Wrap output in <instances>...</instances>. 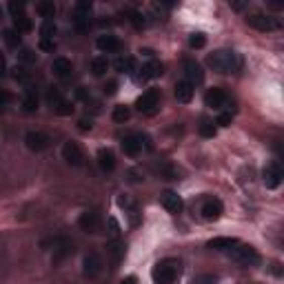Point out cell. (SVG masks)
<instances>
[{
	"label": "cell",
	"instance_id": "35",
	"mask_svg": "<svg viewBox=\"0 0 284 284\" xmlns=\"http://www.w3.org/2000/svg\"><path fill=\"white\" fill-rule=\"evenodd\" d=\"M89 11H91L89 0H80V3L76 5V16H89Z\"/></svg>",
	"mask_w": 284,
	"mask_h": 284
},
{
	"label": "cell",
	"instance_id": "19",
	"mask_svg": "<svg viewBox=\"0 0 284 284\" xmlns=\"http://www.w3.org/2000/svg\"><path fill=\"white\" fill-rule=\"evenodd\" d=\"M98 167H100L104 173H111L115 169V155L111 149H100V151H98Z\"/></svg>",
	"mask_w": 284,
	"mask_h": 284
},
{
	"label": "cell",
	"instance_id": "5",
	"mask_svg": "<svg viewBox=\"0 0 284 284\" xmlns=\"http://www.w3.org/2000/svg\"><path fill=\"white\" fill-rule=\"evenodd\" d=\"M102 258L98 256L96 251H91V253H87L85 260H83V273L85 277H89V280H94V277H98L102 273Z\"/></svg>",
	"mask_w": 284,
	"mask_h": 284
},
{
	"label": "cell",
	"instance_id": "29",
	"mask_svg": "<svg viewBox=\"0 0 284 284\" xmlns=\"http://www.w3.org/2000/svg\"><path fill=\"white\" fill-rule=\"evenodd\" d=\"M38 14L43 16L45 20H51L54 18V14H56V5L54 3H38Z\"/></svg>",
	"mask_w": 284,
	"mask_h": 284
},
{
	"label": "cell",
	"instance_id": "4",
	"mask_svg": "<svg viewBox=\"0 0 284 284\" xmlns=\"http://www.w3.org/2000/svg\"><path fill=\"white\" fill-rule=\"evenodd\" d=\"M229 253L233 256V260H237V262L245 264V266H256L260 262V253L249 245H240V242H237L233 249H229Z\"/></svg>",
	"mask_w": 284,
	"mask_h": 284
},
{
	"label": "cell",
	"instance_id": "20",
	"mask_svg": "<svg viewBox=\"0 0 284 284\" xmlns=\"http://www.w3.org/2000/svg\"><path fill=\"white\" fill-rule=\"evenodd\" d=\"M162 73H165V65L158 60H153V62H147V65L142 67V71H140V80H151V78H160Z\"/></svg>",
	"mask_w": 284,
	"mask_h": 284
},
{
	"label": "cell",
	"instance_id": "47",
	"mask_svg": "<svg viewBox=\"0 0 284 284\" xmlns=\"http://www.w3.org/2000/svg\"><path fill=\"white\" fill-rule=\"evenodd\" d=\"M78 127H80V131H89L94 125H91V120H80Z\"/></svg>",
	"mask_w": 284,
	"mask_h": 284
},
{
	"label": "cell",
	"instance_id": "50",
	"mask_svg": "<svg viewBox=\"0 0 284 284\" xmlns=\"http://www.w3.org/2000/svg\"><path fill=\"white\" fill-rule=\"evenodd\" d=\"M0 20H3V9H0Z\"/></svg>",
	"mask_w": 284,
	"mask_h": 284
},
{
	"label": "cell",
	"instance_id": "39",
	"mask_svg": "<svg viewBox=\"0 0 284 284\" xmlns=\"http://www.w3.org/2000/svg\"><path fill=\"white\" fill-rule=\"evenodd\" d=\"M200 133L205 138H213V136H216V127H213L211 123H202L200 125Z\"/></svg>",
	"mask_w": 284,
	"mask_h": 284
},
{
	"label": "cell",
	"instance_id": "33",
	"mask_svg": "<svg viewBox=\"0 0 284 284\" xmlns=\"http://www.w3.org/2000/svg\"><path fill=\"white\" fill-rule=\"evenodd\" d=\"M40 33H43V38L54 40V36H56V25L51 20H45L43 22V29H40Z\"/></svg>",
	"mask_w": 284,
	"mask_h": 284
},
{
	"label": "cell",
	"instance_id": "24",
	"mask_svg": "<svg viewBox=\"0 0 284 284\" xmlns=\"http://www.w3.org/2000/svg\"><path fill=\"white\" fill-rule=\"evenodd\" d=\"M113 67H115V71H120V73H131L133 69H136V60H133L131 56H120L118 60L113 62Z\"/></svg>",
	"mask_w": 284,
	"mask_h": 284
},
{
	"label": "cell",
	"instance_id": "17",
	"mask_svg": "<svg viewBox=\"0 0 284 284\" xmlns=\"http://www.w3.org/2000/svg\"><path fill=\"white\" fill-rule=\"evenodd\" d=\"M51 71H54V76L56 78H69L71 76V71H73V65H71V60L69 58H56L54 62H51Z\"/></svg>",
	"mask_w": 284,
	"mask_h": 284
},
{
	"label": "cell",
	"instance_id": "26",
	"mask_svg": "<svg viewBox=\"0 0 284 284\" xmlns=\"http://www.w3.org/2000/svg\"><path fill=\"white\" fill-rule=\"evenodd\" d=\"M36 109H38V96H36V91H29L25 96V100H22V111L33 113Z\"/></svg>",
	"mask_w": 284,
	"mask_h": 284
},
{
	"label": "cell",
	"instance_id": "34",
	"mask_svg": "<svg viewBox=\"0 0 284 284\" xmlns=\"http://www.w3.org/2000/svg\"><path fill=\"white\" fill-rule=\"evenodd\" d=\"M220 280L218 275H213V273H207V275H195L193 280H191V284H216Z\"/></svg>",
	"mask_w": 284,
	"mask_h": 284
},
{
	"label": "cell",
	"instance_id": "30",
	"mask_svg": "<svg viewBox=\"0 0 284 284\" xmlns=\"http://www.w3.org/2000/svg\"><path fill=\"white\" fill-rule=\"evenodd\" d=\"M207 45V36L205 33H191V38H189V47L191 49H202Z\"/></svg>",
	"mask_w": 284,
	"mask_h": 284
},
{
	"label": "cell",
	"instance_id": "43",
	"mask_svg": "<svg viewBox=\"0 0 284 284\" xmlns=\"http://www.w3.org/2000/svg\"><path fill=\"white\" fill-rule=\"evenodd\" d=\"M40 49H43V51H54L56 49V43H54V40L43 38V40H40Z\"/></svg>",
	"mask_w": 284,
	"mask_h": 284
},
{
	"label": "cell",
	"instance_id": "7",
	"mask_svg": "<svg viewBox=\"0 0 284 284\" xmlns=\"http://www.w3.org/2000/svg\"><path fill=\"white\" fill-rule=\"evenodd\" d=\"M247 25L258 29V31H275V29H280V22H277L275 18H271V16H262V14L249 16Z\"/></svg>",
	"mask_w": 284,
	"mask_h": 284
},
{
	"label": "cell",
	"instance_id": "21",
	"mask_svg": "<svg viewBox=\"0 0 284 284\" xmlns=\"http://www.w3.org/2000/svg\"><path fill=\"white\" fill-rule=\"evenodd\" d=\"M176 98H178V102H191V98H193V87H191L187 80H180V83L176 85Z\"/></svg>",
	"mask_w": 284,
	"mask_h": 284
},
{
	"label": "cell",
	"instance_id": "6",
	"mask_svg": "<svg viewBox=\"0 0 284 284\" xmlns=\"http://www.w3.org/2000/svg\"><path fill=\"white\" fill-rule=\"evenodd\" d=\"M73 253V242L67 237H56L54 240V256H51V264H60L65 258H69Z\"/></svg>",
	"mask_w": 284,
	"mask_h": 284
},
{
	"label": "cell",
	"instance_id": "28",
	"mask_svg": "<svg viewBox=\"0 0 284 284\" xmlns=\"http://www.w3.org/2000/svg\"><path fill=\"white\" fill-rule=\"evenodd\" d=\"M129 118H131V109L129 107H125V104L113 107V120L115 123H127Z\"/></svg>",
	"mask_w": 284,
	"mask_h": 284
},
{
	"label": "cell",
	"instance_id": "25",
	"mask_svg": "<svg viewBox=\"0 0 284 284\" xmlns=\"http://www.w3.org/2000/svg\"><path fill=\"white\" fill-rule=\"evenodd\" d=\"M107 69H109V60L104 56H98V58H94V60H91V73H94V76H104V73H107Z\"/></svg>",
	"mask_w": 284,
	"mask_h": 284
},
{
	"label": "cell",
	"instance_id": "9",
	"mask_svg": "<svg viewBox=\"0 0 284 284\" xmlns=\"http://www.w3.org/2000/svg\"><path fill=\"white\" fill-rule=\"evenodd\" d=\"M25 144H27V149L29 151H45V149L49 147V136L47 133H43V131H29L27 136H25Z\"/></svg>",
	"mask_w": 284,
	"mask_h": 284
},
{
	"label": "cell",
	"instance_id": "8",
	"mask_svg": "<svg viewBox=\"0 0 284 284\" xmlns=\"http://www.w3.org/2000/svg\"><path fill=\"white\" fill-rule=\"evenodd\" d=\"M62 158L67 160V165L71 167H83L85 165V153L76 142H65L62 144Z\"/></svg>",
	"mask_w": 284,
	"mask_h": 284
},
{
	"label": "cell",
	"instance_id": "40",
	"mask_svg": "<svg viewBox=\"0 0 284 284\" xmlns=\"http://www.w3.org/2000/svg\"><path fill=\"white\" fill-rule=\"evenodd\" d=\"M9 11L14 14V18H16V16H20V14H25V3H16V0H11V3H9Z\"/></svg>",
	"mask_w": 284,
	"mask_h": 284
},
{
	"label": "cell",
	"instance_id": "32",
	"mask_svg": "<svg viewBox=\"0 0 284 284\" xmlns=\"http://www.w3.org/2000/svg\"><path fill=\"white\" fill-rule=\"evenodd\" d=\"M5 43H7L9 47H18V45H20V33L16 31V29H9V31H5Z\"/></svg>",
	"mask_w": 284,
	"mask_h": 284
},
{
	"label": "cell",
	"instance_id": "18",
	"mask_svg": "<svg viewBox=\"0 0 284 284\" xmlns=\"http://www.w3.org/2000/svg\"><path fill=\"white\" fill-rule=\"evenodd\" d=\"M262 176H264L266 189H277V187H280V182H282V171H280V167H275V165L266 167Z\"/></svg>",
	"mask_w": 284,
	"mask_h": 284
},
{
	"label": "cell",
	"instance_id": "12",
	"mask_svg": "<svg viewBox=\"0 0 284 284\" xmlns=\"http://www.w3.org/2000/svg\"><path fill=\"white\" fill-rule=\"evenodd\" d=\"M78 227L85 231V233H98V229H100V218H98L96 211H85L80 213L78 218Z\"/></svg>",
	"mask_w": 284,
	"mask_h": 284
},
{
	"label": "cell",
	"instance_id": "31",
	"mask_svg": "<svg viewBox=\"0 0 284 284\" xmlns=\"http://www.w3.org/2000/svg\"><path fill=\"white\" fill-rule=\"evenodd\" d=\"M47 102L51 104V109L58 107V104L62 102V94H60V89H56V87H51V89L47 91Z\"/></svg>",
	"mask_w": 284,
	"mask_h": 284
},
{
	"label": "cell",
	"instance_id": "23",
	"mask_svg": "<svg viewBox=\"0 0 284 284\" xmlns=\"http://www.w3.org/2000/svg\"><path fill=\"white\" fill-rule=\"evenodd\" d=\"M107 253L111 256V262H113V264H118L120 260H123V256H125V247H123V242H120V240L109 242V245H107Z\"/></svg>",
	"mask_w": 284,
	"mask_h": 284
},
{
	"label": "cell",
	"instance_id": "45",
	"mask_svg": "<svg viewBox=\"0 0 284 284\" xmlns=\"http://www.w3.org/2000/svg\"><path fill=\"white\" fill-rule=\"evenodd\" d=\"M216 125H220V127H229V125H231V113H222V115L218 118V123H216Z\"/></svg>",
	"mask_w": 284,
	"mask_h": 284
},
{
	"label": "cell",
	"instance_id": "36",
	"mask_svg": "<svg viewBox=\"0 0 284 284\" xmlns=\"http://www.w3.org/2000/svg\"><path fill=\"white\" fill-rule=\"evenodd\" d=\"M56 109V113L58 115H69V113H73V107H71V102H67V100H62L58 107H54Z\"/></svg>",
	"mask_w": 284,
	"mask_h": 284
},
{
	"label": "cell",
	"instance_id": "27",
	"mask_svg": "<svg viewBox=\"0 0 284 284\" xmlns=\"http://www.w3.org/2000/svg\"><path fill=\"white\" fill-rule=\"evenodd\" d=\"M31 18H27V16L25 14H20V16H16V18H14V29H16V31H18V33H22V31H31Z\"/></svg>",
	"mask_w": 284,
	"mask_h": 284
},
{
	"label": "cell",
	"instance_id": "11",
	"mask_svg": "<svg viewBox=\"0 0 284 284\" xmlns=\"http://www.w3.org/2000/svg\"><path fill=\"white\" fill-rule=\"evenodd\" d=\"M222 211H224V207H222V202H220L218 198H207L205 202H202V207H200L202 218L209 220V222H213V220H220Z\"/></svg>",
	"mask_w": 284,
	"mask_h": 284
},
{
	"label": "cell",
	"instance_id": "16",
	"mask_svg": "<svg viewBox=\"0 0 284 284\" xmlns=\"http://www.w3.org/2000/svg\"><path fill=\"white\" fill-rule=\"evenodd\" d=\"M123 151L125 155H129V158H136V155H140L142 151V136H127L123 140Z\"/></svg>",
	"mask_w": 284,
	"mask_h": 284
},
{
	"label": "cell",
	"instance_id": "38",
	"mask_svg": "<svg viewBox=\"0 0 284 284\" xmlns=\"http://www.w3.org/2000/svg\"><path fill=\"white\" fill-rule=\"evenodd\" d=\"M131 25L136 29H142L144 27V16L140 14V11H131Z\"/></svg>",
	"mask_w": 284,
	"mask_h": 284
},
{
	"label": "cell",
	"instance_id": "41",
	"mask_svg": "<svg viewBox=\"0 0 284 284\" xmlns=\"http://www.w3.org/2000/svg\"><path fill=\"white\" fill-rule=\"evenodd\" d=\"M11 100H14V94L7 89H0V107H3V104H9Z\"/></svg>",
	"mask_w": 284,
	"mask_h": 284
},
{
	"label": "cell",
	"instance_id": "2",
	"mask_svg": "<svg viewBox=\"0 0 284 284\" xmlns=\"http://www.w3.org/2000/svg\"><path fill=\"white\" fill-rule=\"evenodd\" d=\"M207 62H209V67H211L213 71H218V73H231V71H235L237 69V58H235V54L231 49L213 51V54L207 56Z\"/></svg>",
	"mask_w": 284,
	"mask_h": 284
},
{
	"label": "cell",
	"instance_id": "48",
	"mask_svg": "<svg viewBox=\"0 0 284 284\" xmlns=\"http://www.w3.org/2000/svg\"><path fill=\"white\" fill-rule=\"evenodd\" d=\"M120 284H138V277L136 275H129V277H125Z\"/></svg>",
	"mask_w": 284,
	"mask_h": 284
},
{
	"label": "cell",
	"instance_id": "49",
	"mask_svg": "<svg viewBox=\"0 0 284 284\" xmlns=\"http://www.w3.org/2000/svg\"><path fill=\"white\" fill-rule=\"evenodd\" d=\"M5 76V58H3V54H0V78Z\"/></svg>",
	"mask_w": 284,
	"mask_h": 284
},
{
	"label": "cell",
	"instance_id": "1",
	"mask_svg": "<svg viewBox=\"0 0 284 284\" xmlns=\"http://www.w3.org/2000/svg\"><path fill=\"white\" fill-rule=\"evenodd\" d=\"M153 284H178L180 277V262L178 260H160L151 271Z\"/></svg>",
	"mask_w": 284,
	"mask_h": 284
},
{
	"label": "cell",
	"instance_id": "14",
	"mask_svg": "<svg viewBox=\"0 0 284 284\" xmlns=\"http://www.w3.org/2000/svg\"><path fill=\"white\" fill-rule=\"evenodd\" d=\"M160 202H162V207H165L169 213H180L182 207H184L182 205V198L176 193V191H162Z\"/></svg>",
	"mask_w": 284,
	"mask_h": 284
},
{
	"label": "cell",
	"instance_id": "44",
	"mask_svg": "<svg viewBox=\"0 0 284 284\" xmlns=\"http://www.w3.org/2000/svg\"><path fill=\"white\" fill-rule=\"evenodd\" d=\"M20 58H22V60H25V62H36V54H33L31 49H22Z\"/></svg>",
	"mask_w": 284,
	"mask_h": 284
},
{
	"label": "cell",
	"instance_id": "46",
	"mask_svg": "<svg viewBox=\"0 0 284 284\" xmlns=\"http://www.w3.org/2000/svg\"><path fill=\"white\" fill-rule=\"evenodd\" d=\"M76 96L80 98V100H89V91H87L85 87H80V89L76 91Z\"/></svg>",
	"mask_w": 284,
	"mask_h": 284
},
{
	"label": "cell",
	"instance_id": "15",
	"mask_svg": "<svg viewBox=\"0 0 284 284\" xmlns=\"http://www.w3.org/2000/svg\"><path fill=\"white\" fill-rule=\"evenodd\" d=\"M96 47L100 51H104V54H115V51L123 49V43H120L115 36H111V33H104V36H98Z\"/></svg>",
	"mask_w": 284,
	"mask_h": 284
},
{
	"label": "cell",
	"instance_id": "13",
	"mask_svg": "<svg viewBox=\"0 0 284 284\" xmlns=\"http://www.w3.org/2000/svg\"><path fill=\"white\" fill-rule=\"evenodd\" d=\"M184 73H187V83H189L191 87L200 85L202 80H205V71H202V67H200L195 60H191V58H187V60H184Z\"/></svg>",
	"mask_w": 284,
	"mask_h": 284
},
{
	"label": "cell",
	"instance_id": "10",
	"mask_svg": "<svg viewBox=\"0 0 284 284\" xmlns=\"http://www.w3.org/2000/svg\"><path fill=\"white\" fill-rule=\"evenodd\" d=\"M229 102V96L224 89H218V87H213V89H209L205 94V104L211 109H216V111H220V109H224Z\"/></svg>",
	"mask_w": 284,
	"mask_h": 284
},
{
	"label": "cell",
	"instance_id": "22",
	"mask_svg": "<svg viewBox=\"0 0 284 284\" xmlns=\"http://www.w3.org/2000/svg\"><path fill=\"white\" fill-rule=\"evenodd\" d=\"M237 245L235 237H213L211 242H209V249H216V251H229V249H233Z\"/></svg>",
	"mask_w": 284,
	"mask_h": 284
},
{
	"label": "cell",
	"instance_id": "3",
	"mask_svg": "<svg viewBox=\"0 0 284 284\" xmlns=\"http://www.w3.org/2000/svg\"><path fill=\"white\" fill-rule=\"evenodd\" d=\"M160 107V91L158 89H147L144 94L136 100V109L144 115H153Z\"/></svg>",
	"mask_w": 284,
	"mask_h": 284
},
{
	"label": "cell",
	"instance_id": "37",
	"mask_svg": "<svg viewBox=\"0 0 284 284\" xmlns=\"http://www.w3.org/2000/svg\"><path fill=\"white\" fill-rule=\"evenodd\" d=\"M14 78L18 80V83H29V78H31V76H29V71H27V69L16 67V69H14Z\"/></svg>",
	"mask_w": 284,
	"mask_h": 284
},
{
	"label": "cell",
	"instance_id": "42",
	"mask_svg": "<svg viewBox=\"0 0 284 284\" xmlns=\"http://www.w3.org/2000/svg\"><path fill=\"white\" fill-rule=\"evenodd\" d=\"M115 91H118V83H115V80H109V83L104 85V94H107V96H113Z\"/></svg>",
	"mask_w": 284,
	"mask_h": 284
}]
</instances>
